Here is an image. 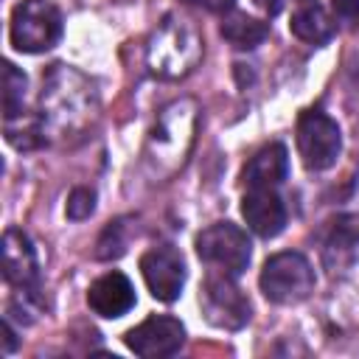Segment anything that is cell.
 Masks as SVG:
<instances>
[{
  "label": "cell",
  "instance_id": "cell-7",
  "mask_svg": "<svg viewBox=\"0 0 359 359\" xmlns=\"http://www.w3.org/2000/svg\"><path fill=\"white\" fill-rule=\"evenodd\" d=\"M196 255L224 275H241L250 264L252 244L247 233L233 222H216L196 236Z\"/></svg>",
  "mask_w": 359,
  "mask_h": 359
},
{
  "label": "cell",
  "instance_id": "cell-26",
  "mask_svg": "<svg viewBox=\"0 0 359 359\" xmlns=\"http://www.w3.org/2000/svg\"><path fill=\"white\" fill-rule=\"evenodd\" d=\"M353 79L359 81V62H356V67H353Z\"/></svg>",
  "mask_w": 359,
  "mask_h": 359
},
{
  "label": "cell",
  "instance_id": "cell-1",
  "mask_svg": "<svg viewBox=\"0 0 359 359\" xmlns=\"http://www.w3.org/2000/svg\"><path fill=\"white\" fill-rule=\"evenodd\" d=\"M98 93L95 84L70 65H50L39 93V121L45 137H79L95 121Z\"/></svg>",
  "mask_w": 359,
  "mask_h": 359
},
{
  "label": "cell",
  "instance_id": "cell-18",
  "mask_svg": "<svg viewBox=\"0 0 359 359\" xmlns=\"http://www.w3.org/2000/svg\"><path fill=\"white\" fill-rule=\"evenodd\" d=\"M3 129H6V140L14 149H36V146H42L48 140L39 115H28L25 109L17 112V115H8Z\"/></svg>",
  "mask_w": 359,
  "mask_h": 359
},
{
  "label": "cell",
  "instance_id": "cell-8",
  "mask_svg": "<svg viewBox=\"0 0 359 359\" xmlns=\"http://www.w3.org/2000/svg\"><path fill=\"white\" fill-rule=\"evenodd\" d=\"M202 314L210 325L224 331H238L250 323V300L247 294L233 283V275H208L199 292Z\"/></svg>",
  "mask_w": 359,
  "mask_h": 359
},
{
  "label": "cell",
  "instance_id": "cell-25",
  "mask_svg": "<svg viewBox=\"0 0 359 359\" xmlns=\"http://www.w3.org/2000/svg\"><path fill=\"white\" fill-rule=\"evenodd\" d=\"M14 345H17V339H14V331H11V323H8V317H6V323H3V353L8 356V353L14 351Z\"/></svg>",
  "mask_w": 359,
  "mask_h": 359
},
{
  "label": "cell",
  "instance_id": "cell-13",
  "mask_svg": "<svg viewBox=\"0 0 359 359\" xmlns=\"http://www.w3.org/2000/svg\"><path fill=\"white\" fill-rule=\"evenodd\" d=\"M3 278L11 283V286H34L36 283V275H39V261H36V250L31 244V238L17 230V227H8L3 233Z\"/></svg>",
  "mask_w": 359,
  "mask_h": 359
},
{
  "label": "cell",
  "instance_id": "cell-15",
  "mask_svg": "<svg viewBox=\"0 0 359 359\" xmlns=\"http://www.w3.org/2000/svg\"><path fill=\"white\" fill-rule=\"evenodd\" d=\"M359 247V216H337L328 227V236L323 241V261L331 272L345 269L353 264Z\"/></svg>",
  "mask_w": 359,
  "mask_h": 359
},
{
  "label": "cell",
  "instance_id": "cell-24",
  "mask_svg": "<svg viewBox=\"0 0 359 359\" xmlns=\"http://www.w3.org/2000/svg\"><path fill=\"white\" fill-rule=\"evenodd\" d=\"M264 14H269V17H275V14H280L283 11V6H286V0H252Z\"/></svg>",
  "mask_w": 359,
  "mask_h": 359
},
{
  "label": "cell",
  "instance_id": "cell-22",
  "mask_svg": "<svg viewBox=\"0 0 359 359\" xmlns=\"http://www.w3.org/2000/svg\"><path fill=\"white\" fill-rule=\"evenodd\" d=\"M331 6H334V11H337L339 17H345V20L359 17V0H331Z\"/></svg>",
  "mask_w": 359,
  "mask_h": 359
},
{
  "label": "cell",
  "instance_id": "cell-2",
  "mask_svg": "<svg viewBox=\"0 0 359 359\" xmlns=\"http://www.w3.org/2000/svg\"><path fill=\"white\" fill-rule=\"evenodd\" d=\"M196 112L199 109L194 98H180L160 109L143 149L146 171L154 180H168L185 165L194 146V132L199 118Z\"/></svg>",
  "mask_w": 359,
  "mask_h": 359
},
{
  "label": "cell",
  "instance_id": "cell-19",
  "mask_svg": "<svg viewBox=\"0 0 359 359\" xmlns=\"http://www.w3.org/2000/svg\"><path fill=\"white\" fill-rule=\"evenodd\" d=\"M25 101V73L11 62H3V118L22 112Z\"/></svg>",
  "mask_w": 359,
  "mask_h": 359
},
{
  "label": "cell",
  "instance_id": "cell-3",
  "mask_svg": "<svg viewBox=\"0 0 359 359\" xmlns=\"http://www.w3.org/2000/svg\"><path fill=\"white\" fill-rule=\"evenodd\" d=\"M202 59V36L180 14L163 17L146 42V65L160 79H182Z\"/></svg>",
  "mask_w": 359,
  "mask_h": 359
},
{
  "label": "cell",
  "instance_id": "cell-20",
  "mask_svg": "<svg viewBox=\"0 0 359 359\" xmlns=\"http://www.w3.org/2000/svg\"><path fill=\"white\" fill-rule=\"evenodd\" d=\"M126 219H118V222H109L95 244V258L101 261H112V258H121L126 252Z\"/></svg>",
  "mask_w": 359,
  "mask_h": 359
},
{
  "label": "cell",
  "instance_id": "cell-17",
  "mask_svg": "<svg viewBox=\"0 0 359 359\" xmlns=\"http://www.w3.org/2000/svg\"><path fill=\"white\" fill-rule=\"evenodd\" d=\"M266 34H269V25L244 11H230L222 20V36L238 50H250V48L261 45L266 39Z\"/></svg>",
  "mask_w": 359,
  "mask_h": 359
},
{
  "label": "cell",
  "instance_id": "cell-14",
  "mask_svg": "<svg viewBox=\"0 0 359 359\" xmlns=\"http://www.w3.org/2000/svg\"><path fill=\"white\" fill-rule=\"evenodd\" d=\"M286 177H289V151L283 143H266L247 160L241 171V182L247 188H275Z\"/></svg>",
  "mask_w": 359,
  "mask_h": 359
},
{
  "label": "cell",
  "instance_id": "cell-5",
  "mask_svg": "<svg viewBox=\"0 0 359 359\" xmlns=\"http://www.w3.org/2000/svg\"><path fill=\"white\" fill-rule=\"evenodd\" d=\"M258 283L266 300L278 306H292L314 292V269L300 252H275L264 261Z\"/></svg>",
  "mask_w": 359,
  "mask_h": 359
},
{
  "label": "cell",
  "instance_id": "cell-4",
  "mask_svg": "<svg viewBox=\"0 0 359 359\" xmlns=\"http://www.w3.org/2000/svg\"><path fill=\"white\" fill-rule=\"evenodd\" d=\"M8 36L22 53H42L62 36V11L50 0H22L11 11Z\"/></svg>",
  "mask_w": 359,
  "mask_h": 359
},
{
  "label": "cell",
  "instance_id": "cell-16",
  "mask_svg": "<svg viewBox=\"0 0 359 359\" xmlns=\"http://www.w3.org/2000/svg\"><path fill=\"white\" fill-rule=\"evenodd\" d=\"M289 31L309 42V45H323L331 39L334 34V22L328 17V11L323 8V3L317 0H297L294 11H292V20H289Z\"/></svg>",
  "mask_w": 359,
  "mask_h": 359
},
{
  "label": "cell",
  "instance_id": "cell-9",
  "mask_svg": "<svg viewBox=\"0 0 359 359\" xmlns=\"http://www.w3.org/2000/svg\"><path fill=\"white\" fill-rule=\"evenodd\" d=\"M123 342L132 353L143 356V359H160V356H171L182 348L185 342V328L177 317L168 314H151L146 317L140 325L129 328L123 334Z\"/></svg>",
  "mask_w": 359,
  "mask_h": 359
},
{
  "label": "cell",
  "instance_id": "cell-10",
  "mask_svg": "<svg viewBox=\"0 0 359 359\" xmlns=\"http://www.w3.org/2000/svg\"><path fill=\"white\" fill-rule=\"evenodd\" d=\"M140 275L154 300L174 303L185 286V261L174 247H151L140 255Z\"/></svg>",
  "mask_w": 359,
  "mask_h": 359
},
{
  "label": "cell",
  "instance_id": "cell-6",
  "mask_svg": "<svg viewBox=\"0 0 359 359\" xmlns=\"http://www.w3.org/2000/svg\"><path fill=\"white\" fill-rule=\"evenodd\" d=\"M297 154L309 171H325L342 151V135L334 118L320 109H306L297 118Z\"/></svg>",
  "mask_w": 359,
  "mask_h": 359
},
{
  "label": "cell",
  "instance_id": "cell-11",
  "mask_svg": "<svg viewBox=\"0 0 359 359\" xmlns=\"http://www.w3.org/2000/svg\"><path fill=\"white\" fill-rule=\"evenodd\" d=\"M241 216L261 238H275L286 227V205L272 188H250L241 199Z\"/></svg>",
  "mask_w": 359,
  "mask_h": 359
},
{
  "label": "cell",
  "instance_id": "cell-12",
  "mask_svg": "<svg viewBox=\"0 0 359 359\" xmlns=\"http://www.w3.org/2000/svg\"><path fill=\"white\" fill-rule=\"evenodd\" d=\"M87 306L98 317H107V320L123 317L135 306V286L123 272L112 269V272H107V275H101V278H95L90 283Z\"/></svg>",
  "mask_w": 359,
  "mask_h": 359
},
{
  "label": "cell",
  "instance_id": "cell-21",
  "mask_svg": "<svg viewBox=\"0 0 359 359\" xmlns=\"http://www.w3.org/2000/svg\"><path fill=\"white\" fill-rule=\"evenodd\" d=\"M93 210H95V191L93 188H73L67 196V208H65L67 219L84 222V219H90Z\"/></svg>",
  "mask_w": 359,
  "mask_h": 359
},
{
  "label": "cell",
  "instance_id": "cell-23",
  "mask_svg": "<svg viewBox=\"0 0 359 359\" xmlns=\"http://www.w3.org/2000/svg\"><path fill=\"white\" fill-rule=\"evenodd\" d=\"M191 6H199L205 11H230L233 8V0H185Z\"/></svg>",
  "mask_w": 359,
  "mask_h": 359
}]
</instances>
